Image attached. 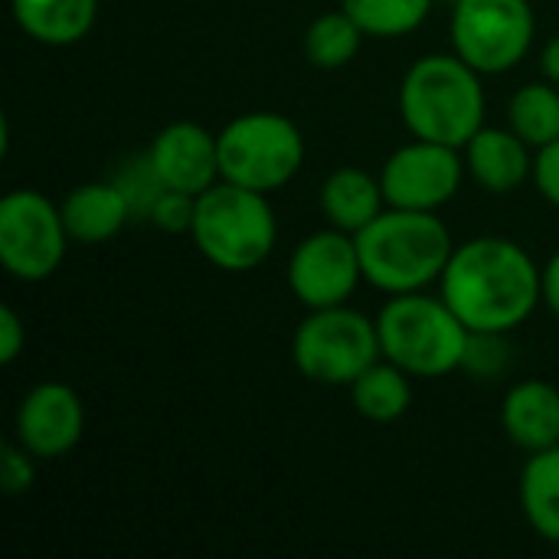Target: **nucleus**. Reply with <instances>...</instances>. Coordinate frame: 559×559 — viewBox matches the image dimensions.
Instances as JSON below:
<instances>
[{
  "mask_svg": "<svg viewBox=\"0 0 559 559\" xmlns=\"http://www.w3.org/2000/svg\"><path fill=\"white\" fill-rule=\"evenodd\" d=\"M144 167L157 190H180L200 197L203 190L223 180L219 141L197 121H174L151 141Z\"/></svg>",
  "mask_w": 559,
  "mask_h": 559,
  "instance_id": "ddd939ff",
  "label": "nucleus"
},
{
  "mask_svg": "<svg viewBox=\"0 0 559 559\" xmlns=\"http://www.w3.org/2000/svg\"><path fill=\"white\" fill-rule=\"evenodd\" d=\"M85 432V406L79 393L66 383L33 386L13 416L16 442L39 462L69 455Z\"/></svg>",
  "mask_w": 559,
  "mask_h": 559,
  "instance_id": "f8f14e48",
  "label": "nucleus"
},
{
  "mask_svg": "<svg viewBox=\"0 0 559 559\" xmlns=\"http://www.w3.org/2000/svg\"><path fill=\"white\" fill-rule=\"evenodd\" d=\"M350 403L370 423H396L413 406V377L380 357L350 383Z\"/></svg>",
  "mask_w": 559,
  "mask_h": 559,
  "instance_id": "6ab92c4d",
  "label": "nucleus"
},
{
  "mask_svg": "<svg viewBox=\"0 0 559 559\" xmlns=\"http://www.w3.org/2000/svg\"><path fill=\"white\" fill-rule=\"evenodd\" d=\"M501 426L524 452L559 445V390L544 380H521L501 403Z\"/></svg>",
  "mask_w": 559,
  "mask_h": 559,
  "instance_id": "2eb2a0df",
  "label": "nucleus"
},
{
  "mask_svg": "<svg viewBox=\"0 0 559 559\" xmlns=\"http://www.w3.org/2000/svg\"><path fill=\"white\" fill-rule=\"evenodd\" d=\"M465 170L468 167L459 157V147L416 138L396 147L380 170L386 206L436 213L459 193Z\"/></svg>",
  "mask_w": 559,
  "mask_h": 559,
  "instance_id": "9d476101",
  "label": "nucleus"
},
{
  "mask_svg": "<svg viewBox=\"0 0 559 559\" xmlns=\"http://www.w3.org/2000/svg\"><path fill=\"white\" fill-rule=\"evenodd\" d=\"M354 239L364 282L386 295H409L439 282L455 252L449 226L436 213L423 210L386 206Z\"/></svg>",
  "mask_w": 559,
  "mask_h": 559,
  "instance_id": "7ed1b4c3",
  "label": "nucleus"
},
{
  "mask_svg": "<svg viewBox=\"0 0 559 559\" xmlns=\"http://www.w3.org/2000/svg\"><path fill=\"white\" fill-rule=\"evenodd\" d=\"M364 39H367V33L354 23V16L344 7L328 10V13L314 16L311 26L305 29V59L314 69L334 72L357 59Z\"/></svg>",
  "mask_w": 559,
  "mask_h": 559,
  "instance_id": "412c9836",
  "label": "nucleus"
},
{
  "mask_svg": "<svg viewBox=\"0 0 559 559\" xmlns=\"http://www.w3.org/2000/svg\"><path fill=\"white\" fill-rule=\"evenodd\" d=\"M462 151L472 180L488 193L504 197L534 180L531 144L514 128H481Z\"/></svg>",
  "mask_w": 559,
  "mask_h": 559,
  "instance_id": "4468645a",
  "label": "nucleus"
},
{
  "mask_svg": "<svg viewBox=\"0 0 559 559\" xmlns=\"http://www.w3.org/2000/svg\"><path fill=\"white\" fill-rule=\"evenodd\" d=\"M540 72H544L547 82L559 85V36H554V39L544 46V52H540Z\"/></svg>",
  "mask_w": 559,
  "mask_h": 559,
  "instance_id": "c85d7f7f",
  "label": "nucleus"
},
{
  "mask_svg": "<svg viewBox=\"0 0 559 559\" xmlns=\"http://www.w3.org/2000/svg\"><path fill=\"white\" fill-rule=\"evenodd\" d=\"M400 115L413 138L462 151L485 128L481 72L455 52L416 59L400 82Z\"/></svg>",
  "mask_w": 559,
  "mask_h": 559,
  "instance_id": "f03ea898",
  "label": "nucleus"
},
{
  "mask_svg": "<svg viewBox=\"0 0 559 559\" xmlns=\"http://www.w3.org/2000/svg\"><path fill=\"white\" fill-rule=\"evenodd\" d=\"M197 216V197L180 190H160L151 200V219L164 233H190Z\"/></svg>",
  "mask_w": 559,
  "mask_h": 559,
  "instance_id": "b1692460",
  "label": "nucleus"
},
{
  "mask_svg": "<svg viewBox=\"0 0 559 559\" xmlns=\"http://www.w3.org/2000/svg\"><path fill=\"white\" fill-rule=\"evenodd\" d=\"M511 128L534 147H547L559 138V88L554 82H527L508 102Z\"/></svg>",
  "mask_w": 559,
  "mask_h": 559,
  "instance_id": "4be33fe9",
  "label": "nucleus"
},
{
  "mask_svg": "<svg viewBox=\"0 0 559 559\" xmlns=\"http://www.w3.org/2000/svg\"><path fill=\"white\" fill-rule=\"evenodd\" d=\"M540 278H544V305L559 321V252L550 255V262L540 269Z\"/></svg>",
  "mask_w": 559,
  "mask_h": 559,
  "instance_id": "cd10ccee",
  "label": "nucleus"
},
{
  "mask_svg": "<svg viewBox=\"0 0 559 559\" xmlns=\"http://www.w3.org/2000/svg\"><path fill=\"white\" fill-rule=\"evenodd\" d=\"M383 360L396 364L409 377L436 380L465 367L472 331L445 305V298H429L423 292L390 295L377 318Z\"/></svg>",
  "mask_w": 559,
  "mask_h": 559,
  "instance_id": "20e7f679",
  "label": "nucleus"
},
{
  "mask_svg": "<svg viewBox=\"0 0 559 559\" xmlns=\"http://www.w3.org/2000/svg\"><path fill=\"white\" fill-rule=\"evenodd\" d=\"M23 344H26V328L20 321V314L13 308H0V364L10 367L20 354H23Z\"/></svg>",
  "mask_w": 559,
  "mask_h": 559,
  "instance_id": "bb28decb",
  "label": "nucleus"
},
{
  "mask_svg": "<svg viewBox=\"0 0 559 559\" xmlns=\"http://www.w3.org/2000/svg\"><path fill=\"white\" fill-rule=\"evenodd\" d=\"M69 229L62 210L39 190H10L0 200V262L20 282H46L59 272Z\"/></svg>",
  "mask_w": 559,
  "mask_h": 559,
  "instance_id": "1a4fd4ad",
  "label": "nucleus"
},
{
  "mask_svg": "<svg viewBox=\"0 0 559 559\" xmlns=\"http://www.w3.org/2000/svg\"><path fill=\"white\" fill-rule=\"evenodd\" d=\"M364 282L357 239L344 229H321L305 236L288 259V288L308 308H337Z\"/></svg>",
  "mask_w": 559,
  "mask_h": 559,
  "instance_id": "9b49d317",
  "label": "nucleus"
},
{
  "mask_svg": "<svg viewBox=\"0 0 559 559\" xmlns=\"http://www.w3.org/2000/svg\"><path fill=\"white\" fill-rule=\"evenodd\" d=\"M216 141L223 180L259 193L292 183L305 164V138L298 124L278 111H246L233 118Z\"/></svg>",
  "mask_w": 559,
  "mask_h": 559,
  "instance_id": "423d86ee",
  "label": "nucleus"
},
{
  "mask_svg": "<svg viewBox=\"0 0 559 559\" xmlns=\"http://www.w3.org/2000/svg\"><path fill=\"white\" fill-rule=\"evenodd\" d=\"M33 485V455L13 442L0 449V488L7 495H23Z\"/></svg>",
  "mask_w": 559,
  "mask_h": 559,
  "instance_id": "393cba45",
  "label": "nucleus"
},
{
  "mask_svg": "<svg viewBox=\"0 0 559 559\" xmlns=\"http://www.w3.org/2000/svg\"><path fill=\"white\" fill-rule=\"evenodd\" d=\"M190 239L210 265L223 272H252L278 242L275 210L265 193L219 180L197 197Z\"/></svg>",
  "mask_w": 559,
  "mask_h": 559,
  "instance_id": "39448f33",
  "label": "nucleus"
},
{
  "mask_svg": "<svg viewBox=\"0 0 559 559\" xmlns=\"http://www.w3.org/2000/svg\"><path fill=\"white\" fill-rule=\"evenodd\" d=\"M16 26L43 46H75L98 16V0H10Z\"/></svg>",
  "mask_w": 559,
  "mask_h": 559,
  "instance_id": "a211bd4d",
  "label": "nucleus"
},
{
  "mask_svg": "<svg viewBox=\"0 0 559 559\" xmlns=\"http://www.w3.org/2000/svg\"><path fill=\"white\" fill-rule=\"evenodd\" d=\"M380 357L377 321L347 305L308 311L292 337V360L298 373L321 386H350Z\"/></svg>",
  "mask_w": 559,
  "mask_h": 559,
  "instance_id": "0eeeda50",
  "label": "nucleus"
},
{
  "mask_svg": "<svg viewBox=\"0 0 559 559\" xmlns=\"http://www.w3.org/2000/svg\"><path fill=\"white\" fill-rule=\"evenodd\" d=\"M521 508L534 534L559 547V445L527 459L521 472Z\"/></svg>",
  "mask_w": 559,
  "mask_h": 559,
  "instance_id": "aec40b11",
  "label": "nucleus"
},
{
  "mask_svg": "<svg viewBox=\"0 0 559 559\" xmlns=\"http://www.w3.org/2000/svg\"><path fill=\"white\" fill-rule=\"evenodd\" d=\"M341 7L373 39L409 36L432 13V0H341Z\"/></svg>",
  "mask_w": 559,
  "mask_h": 559,
  "instance_id": "5701e85b",
  "label": "nucleus"
},
{
  "mask_svg": "<svg viewBox=\"0 0 559 559\" xmlns=\"http://www.w3.org/2000/svg\"><path fill=\"white\" fill-rule=\"evenodd\" d=\"M442 298L472 334H511L544 301L537 262L504 236L455 246L442 272Z\"/></svg>",
  "mask_w": 559,
  "mask_h": 559,
  "instance_id": "f257e3e1",
  "label": "nucleus"
},
{
  "mask_svg": "<svg viewBox=\"0 0 559 559\" xmlns=\"http://www.w3.org/2000/svg\"><path fill=\"white\" fill-rule=\"evenodd\" d=\"M383 210H386V197H383L380 177H373L360 167H337L321 183V213H324L328 226H334V229L357 236Z\"/></svg>",
  "mask_w": 559,
  "mask_h": 559,
  "instance_id": "f3484780",
  "label": "nucleus"
},
{
  "mask_svg": "<svg viewBox=\"0 0 559 559\" xmlns=\"http://www.w3.org/2000/svg\"><path fill=\"white\" fill-rule=\"evenodd\" d=\"M534 183H537L540 197L559 210V138L537 151V157H534Z\"/></svg>",
  "mask_w": 559,
  "mask_h": 559,
  "instance_id": "a878e982",
  "label": "nucleus"
},
{
  "mask_svg": "<svg viewBox=\"0 0 559 559\" xmlns=\"http://www.w3.org/2000/svg\"><path fill=\"white\" fill-rule=\"evenodd\" d=\"M59 210H62L69 239L82 246H95V242L115 239L128 226L131 200L118 183L92 180V183L69 190Z\"/></svg>",
  "mask_w": 559,
  "mask_h": 559,
  "instance_id": "dca6fc26",
  "label": "nucleus"
},
{
  "mask_svg": "<svg viewBox=\"0 0 559 559\" xmlns=\"http://www.w3.org/2000/svg\"><path fill=\"white\" fill-rule=\"evenodd\" d=\"M452 46L481 75H501L524 62L537 20L531 0H455Z\"/></svg>",
  "mask_w": 559,
  "mask_h": 559,
  "instance_id": "6e6552de",
  "label": "nucleus"
}]
</instances>
